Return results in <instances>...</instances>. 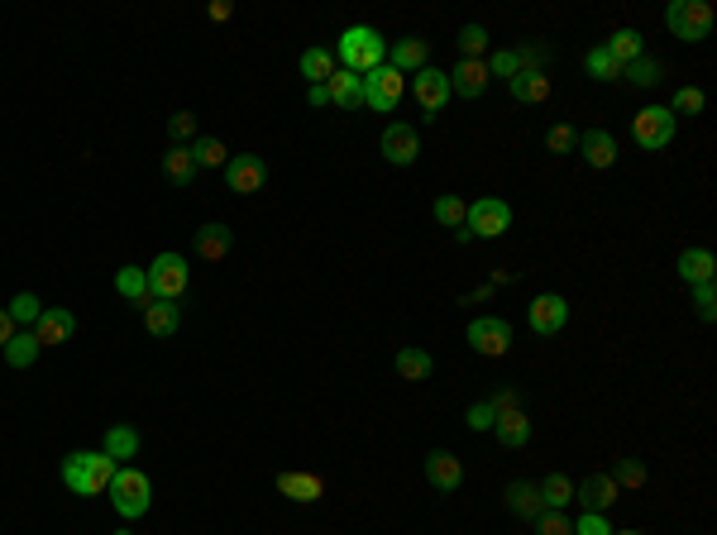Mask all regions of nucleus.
<instances>
[{"label": "nucleus", "instance_id": "1", "mask_svg": "<svg viewBox=\"0 0 717 535\" xmlns=\"http://www.w3.org/2000/svg\"><path fill=\"white\" fill-rule=\"evenodd\" d=\"M335 63L345 67V72H354V77H369L373 67L388 63V39L378 29H369V24H354L335 43Z\"/></svg>", "mask_w": 717, "mask_h": 535}, {"label": "nucleus", "instance_id": "2", "mask_svg": "<svg viewBox=\"0 0 717 535\" xmlns=\"http://www.w3.org/2000/svg\"><path fill=\"white\" fill-rule=\"evenodd\" d=\"M115 478V459L106 450H77L63 459V483L77 497H101Z\"/></svg>", "mask_w": 717, "mask_h": 535}, {"label": "nucleus", "instance_id": "3", "mask_svg": "<svg viewBox=\"0 0 717 535\" xmlns=\"http://www.w3.org/2000/svg\"><path fill=\"white\" fill-rule=\"evenodd\" d=\"M110 502H115V512L125 516V521H139V516L153 507V478L144 469H115V478H110Z\"/></svg>", "mask_w": 717, "mask_h": 535}, {"label": "nucleus", "instance_id": "4", "mask_svg": "<svg viewBox=\"0 0 717 535\" xmlns=\"http://www.w3.org/2000/svg\"><path fill=\"white\" fill-rule=\"evenodd\" d=\"M665 24H670L674 39L703 43L708 34H713V5H708V0H670V10H665Z\"/></svg>", "mask_w": 717, "mask_h": 535}, {"label": "nucleus", "instance_id": "5", "mask_svg": "<svg viewBox=\"0 0 717 535\" xmlns=\"http://www.w3.org/2000/svg\"><path fill=\"white\" fill-rule=\"evenodd\" d=\"M144 278H149L153 301H177L182 292H187V282H192V268H187V258L182 254H158L153 258V268H144Z\"/></svg>", "mask_w": 717, "mask_h": 535}, {"label": "nucleus", "instance_id": "6", "mask_svg": "<svg viewBox=\"0 0 717 535\" xmlns=\"http://www.w3.org/2000/svg\"><path fill=\"white\" fill-rule=\"evenodd\" d=\"M464 230L474 239H498L512 230V206L498 201V196H478L469 201V215H464Z\"/></svg>", "mask_w": 717, "mask_h": 535}, {"label": "nucleus", "instance_id": "7", "mask_svg": "<svg viewBox=\"0 0 717 535\" xmlns=\"http://www.w3.org/2000/svg\"><path fill=\"white\" fill-rule=\"evenodd\" d=\"M631 139L641 144L646 153H660L665 144L674 139V115H670V106H646V110H636L631 115Z\"/></svg>", "mask_w": 717, "mask_h": 535}, {"label": "nucleus", "instance_id": "8", "mask_svg": "<svg viewBox=\"0 0 717 535\" xmlns=\"http://www.w3.org/2000/svg\"><path fill=\"white\" fill-rule=\"evenodd\" d=\"M402 86H407V77L397 72V67H373L369 77H364V106L378 110V115H392L397 110V101H402Z\"/></svg>", "mask_w": 717, "mask_h": 535}, {"label": "nucleus", "instance_id": "9", "mask_svg": "<svg viewBox=\"0 0 717 535\" xmlns=\"http://www.w3.org/2000/svg\"><path fill=\"white\" fill-rule=\"evenodd\" d=\"M464 340L474 344L483 359H502V354L512 349V325L502 321V316H478V321H469Z\"/></svg>", "mask_w": 717, "mask_h": 535}, {"label": "nucleus", "instance_id": "10", "mask_svg": "<svg viewBox=\"0 0 717 535\" xmlns=\"http://www.w3.org/2000/svg\"><path fill=\"white\" fill-rule=\"evenodd\" d=\"M493 411H498V421H493L498 440L507 445V450H522L526 440H531V421H526V411L517 407V397H512V392L493 397Z\"/></svg>", "mask_w": 717, "mask_h": 535}, {"label": "nucleus", "instance_id": "11", "mask_svg": "<svg viewBox=\"0 0 717 535\" xmlns=\"http://www.w3.org/2000/svg\"><path fill=\"white\" fill-rule=\"evenodd\" d=\"M412 91H416V106L426 110V120H435L440 110L450 106V77H445L440 67H431V63L412 77Z\"/></svg>", "mask_w": 717, "mask_h": 535}, {"label": "nucleus", "instance_id": "12", "mask_svg": "<svg viewBox=\"0 0 717 535\" xmlns=\"http://www.w3.org/2000/svg\"><path fill=\"white\" fill-rule=\"evenodd\" d=\"M225 182H230V192L254 196V192H263V182H268V163H263L259 153H235V158L225 163Z\"/></svg>", "mask_w": 717, "mask_h": 535}, {"label": "nucleus", "instance_id": "13", "mask_svg": "<svg viewBox=\"0 0 717 535\" xmlns=\"http://www.w3.org/2000/svg\"><path fill=\"white\" fill-rule=\"evenodd\" d=\"M526 321H531L536 335H560L569 321V301L560 297V292H541V297L526 306Z\"/></svg>", "mask_w": 717, "mask_h": 535}, {"label": "nucleus", "instance_id": "14", "mask_svg": "<svg viewBox=\"0 0 717 535\" xmlns=\"http://www.w3.org/2000/svg\"><path fill=\"white\" fill-rule=\"evenodd\" d=\"M383 158H388L392 168H412L416 153H421V139H416V129L407 125V120H392L388 129H383Z\"/></svg>", "mask_w": 717, "mask_h": 535}, {"label": "nucleus", "instance_id": "15", "mask_svg": "<svg viewBox=\"0 0 717 535\" xmlns=\"http://www.w3.org/2000/svg\"><path fill=\"white\" fill-rule=\"evenodd\" d=\"M426 483H431L435 493H459V483H464V464H459V454H450V450L426 454Z\"/></svg>", "mask_w": 717, "mask_h": 535}, {"label": "nucleus", "instance_id": "16", "mask_svg": "<svg viewBox=\"0 0 717 535\" xmlns=\"http://www.w3.org/2000/svg\"><path fill=\"white\" fill-rule=\"evenodd\" d=\"M450 77V96H464V101H478L483 91H488V63L483 58H459L455 72H445Z\"/></svg>", "mask_w": 717, "mask_h": 535}, {"label": "nucleus", "instance_id": "17", "mask_svg": "<svg viewBox=\"0 0 717 535\" xmlns=\"http://www.w3.org/2000/svg\"><path fill=\"white\" fill-rule=\"evenodd\" d=\"M72 335H77V316L63 311V306H44V316L34 321V340H39V349H44V344H67Z\"/></svg>", "mask_w": 717, "mask_h": 535}, {"label": "nucleus", "instance_id": "18", "mask_svg": "<svg viewBox=\"0 0 717 535\" xmlns=\"http://www.w3.org/2000/svg\"><path fill=\"white\" fill-rule=\"evenodd\" d=\"M574 497L584 502V512H608L612 502H617V483H612V473H588L584 483L574 488Z\"/></svg>", "mask_w": 717, "mask_h": 535}, {"label": "nucleus", "instance_id": "19", "mask_svg": "<svg viewBox=\"0 0 717 535\" xmlns=\"http://www.w3.org/2000/svg\"><path fill=\"white\" fill-rule=\"evenodd\" d=\"M579 153H584L588 168L603 172L617 163V139H612L608 129H584V134H579Z\"/></svg>", "mask_w": 717, "mask_h": 535}, {"label": "nucleus", "instance_id": "20", "mask_svg": "<svg viewBox=\"0 0 717 535\" xmlns=\"http://www.w3.org/2000/svg\"><path fill=\"white\" fill-rule=\"evenodd\" d=\"M326 91H330V106H340V110L364 106V77H354L345 67H335V77L326 82Z\"/></svg>", "mask_w": 717, "mask_h": 535}, {"label": "nucleus", "instance_id": "21", "mask_svg": "<svg viewBox=\"0 0 717 535\" xmlns=\"http://www.w3.org/2000/svg\"><path fill=\"white\" fill-rule=\"evenodd\" d=\"M426 53H431V48H426V39H397L388 48V67H397L402 77H416V72L426 67Z\"/></svg>", "mask_w": 717, "mask_h": 535}, {"label": "nucleus", "instance_id": "22", "mask_svg": "<svg viewBox=\"0 0 717 535\" xmlns=\"http://www.w3.org/2000/svg\"><path fill=\"white\" fill-rule=\"evenodd\" d=\"M278 493L292 497V502H321V493H326V483L316 478V473H278Z\"/></svg>", "mask_w": 717, "mask_h": 535}, {"label": "nucleus", "instance_id": "23", "mask_svg": "<svg viewBox=\"0 0 717 535\" xmlns=\"http://www.w3.org/2000/svg\"><path fill=\"white\" fill-rule=\"evenodd\" d=\"M679 278L689 282V287H698V282H713L717 278L713 249H684V254H679Z\"/></svg>", "mask_w": 717, "mask_h": 535}, {"label": "nucleus", "instance_id": "24", "mask_svg": "<svg viewBox=\"0 0 717 535\" xmlns=\"http://www.w3.org/2000/svg\"><path fill=\"white\" fill-rule=\"evenodd\" d=\"M177 325H182L177 301H149V306H144V330H149V335L168 340V335H177Z\"/></svg>", "mask_w": 717, "mask_h": 535}, {"label": "nucleus", "instance_id": "25", "mask_svg": "<svg viewBox=\"0 0 717 535\" xmlns=\"http://www.w3.org/2000/svg\"><path fill=\"white\" fill-rule=\"evenodd\" d=\"M507 86H512V96H517L522 106H541L545 96H550V77H545V72H536V67H522V72H517Z\"/></svg>", "mask_w": 717, "mask_h": 535}, {"label": "nucleus", "instance_id": "26", "mask_svg": "<svg viewBox=\"0 0 717 535\" xmlns=\"http://www.w3.org/2000/svg\"><path fill=\"white\" fill-rule=\"evenodd\" d=\"M230 244H235V235H230V225H220V220H211V225L196 230V254L211 258V263L230 254Z\"/></svg>", "mask_w": 717, "mask_h": 535}, {"label": "nucleus", "instance_id": "27", "mask_svg": "<svg viewBox=\"0 0 717 535\" xmlns=\"http://www.w3.org/2000/svg\"><path fill=\"white\" fill-rule=\"evenodd\" d=\"M392 364H397V373H402L407 383H426V378H431V368H435V359L426 354V349L407 344V349H397V359H392Z\"/></svg>", "mask_w": 717, "mask_h": 535}, {"label": "nucleus", "instance_id": "28", "mask_svg": "<svg viewBox=\"0 0 717 535\" xmlns=\"http://www.w3.org/2000/svg\"><path fill=\"white\" fill-rule=\"evenodd\" d=\"M603 48H608V58H612L617 67H627V63H636V58H646V43H641V34H636V29H617V34H612Z\"/></svg>", "mask_w": 717, "mask_h": 535}, {"label": "nucleus", "instance_id": "29", "mask_svg": "<svg viewBox=\"0 0 717 535\" xmlns=\"http://www.w3.org/2000/svg\"><path fill=\"white\" fill-rule=\"evenodd\" d=\"M302 77H306V86H326L330 77H335V53H330V48H306Z\"/></svg>", "mask_w": 717, "mask_h": 535}, {"label": "nucleus", "instance_id": "30", "mask_svg": "<svg viewBox=\"0 0 717 535\" xmlns=\"http://www.w3.org/2000/svg\"><path fill=\"white\" fill-rule=\"evenodd\" d=\"M163 172L173 177L177 187H192V177H196V158H192V144H173V149L163 153Z\"/></svg>", "mask_w": 717, "mask_h": 535}, {"label": "nucleus", "instance_id": "31", "mask_svg": "<svg viewBox=\"0 0 717 535\" xmlns=\"http://www.w3.org/2000/svg\"><path fill=\"white\" fill-rule=\"evenodd\" d=\"M541 507L545 512H565L569 502H574V483H569L565 473H550V478H541Z\"/></svg>", "mask_w": 717, "mask_h": 535}, {"label": "nucleus", "instance_id": "32", "mask_svg": "<svg viewBox=\"0 0 717 535\" xmlns=\"http://www.w3.org/2000/svg\"><path fill=\"white\" fill-rule=\"evenodd\" d=\"M115 287H120V297L130 301V306H139V311H144V306H149V278H144V268H120V273H115Z\"/></svg>", "mask_w": 717, "mask_h": 535}, {"label": "nucleus", "instance_id": "33", "mask_svg": "<svg viewBox=\"0 0 717 535\" xmlns=\"http://www.w3.org/2000/svg\"><path fill=\"white\" fill-rule=\"evenodd\" d=\"M507 502H512V512L526 516V521H536V516L545 512V507H541V493H536V483H512V488H507Z\"/></svg>", "mask_w": 717, "mask_h": 535}, {"label": "nucleus", "instance_id": "34", "mask_svg": "<svg viewBox=\"0 0 717 535\" xmlns=\"http://www.w3.org/2000/svg\"><path fill=\"white\" fill-rule=\"evenodd\" d=\"M0 354H5V364H10V368H29L34 359H39V340H34V330H29V335H20V330H15V340L5 344Z\"/></svg>", "mask_w": 717, "mask_h": 535}, {"label": "nucleus", "instance_id": "35", "mask_svg": "<svg viewBox=\"0 0 717 535\" xmlns=\"http://www.w3.org/2000/svg\"><path fill=\"white\" fill-rule=\"evenodd\" d=\"M106 454L110 459H134V454H139V430L134 426H110L106 430Z\"/></svg>", "mask_w": 717, "mask_h": 535}, {"label": "nucleus", "instance_id": "36", "mask_svg": "<svg viewBox=\"0 0 717 535\" xmlns=\"http://www.w3.org/2000/svg\"><path fill=\"white\" fill-rule=\"evenodd\" d=\"M584 72L593 77V82H617V77H622V67H617V63L608 58V48H603V43L584 53Z\"/></svg>", "mask_w": 717, "mask_h": 535}, {"label": "nucleus", "instance_id": "37", "mask_svg": "<svg viewBox=\"0 0 717 535\" xmlns=\"http://www.w3.org/2000/svg\"><path fill=\"white\" fill-rule=\"evenodd\" d=\"M192 158H196V172H201V168H225V163H230V153H225V144H220V139H196Z\"/></svg>", "mask_w": 717, "mask_h": 535}, {"label": "nucleus", "instance_id": "38", "mask_svg": "<svg viewBox=\"0 0 717 535\" xmlns=\"http://www.w3.org/2000/svg\"><path fill=\"white\" fill-rule=\"evenodd\" d=\"M464 215H469V206H464L459 196H435V220H440L445 230H464Z\"/></svg>", "mask_w": 717, "mask_h": 535}, {"label": "nucleus", "instance_id": "39", "mask_svg": "<svg viewBox=\"0 0 717 535\" xmlns=\"http://www.w3.org/2000/svg\"><path fill=\"white\" fill-rule=\"evenodd\" d=\"M5 311H10V321H15V325H34L39 316H44V301L34 297V292H20V297L10 301Z\"/></svg>", "mask_w": 717, "mask_h": 535}, {"label": "nucleus", "instance_id": "40", "mask_svg": "<svg viewBox=\"0 0 717 535\" xmlns=\"http://www.w3.org/2000/svg\"><path fill=\"white\" fill-rule=\"evenodd\" d=\"M483 48H488V29L483 24H464L459 29V58H483Z\"/></svg>", "mask_w": 717, "mask_h": 535}, {"label": "nucleus", "instance_id": "41", "mask_svg": "<svg viewBox=\"0 0 717 535\" xmlns=\"http://www.w3.org/2000/svg\"><path fill=\"white\" fill-rule=\"evenodd\" d=\"M622 77H627L631 86H655L660 82V63H655V58H636V63L622 67Z\"/></svg>", "mask_w": 717, "mask_h": 535}, {"label": "nucleus", "instance_id": "42", "mask_svg": "<svg viewBox=\"0 0 717 535\" xmlns=\"http://www.w3.org/2000/svg\"><path fill=\"white\" fill-rule=\"evenodd\" d=\"M522 72V58L512 53V48H498L493 58H488V77H502V82H512Z\"/></svg>", "mask_w": 717, "mask_h": 535}, {"label": "nucleus", "instance_id": "43", "mask_svg": "<svg viewBox=\"0 0 717 535\" xmlns=\"http://www.w3.org/2000/svg\"><path fill=\"white\" fill-rule=\"evenodd\" d=\"M698 110H703V91H698V86H679L670 115H698Z\"/></svg>", "mask_w": 717, "mask_h": 535}, {"label": "nucleus", "instance_id": "44", "mask_svg": "<svg viewBox=\"0 0 717 535\" xmlns=\"http://www.w3.org/2000/svg\"><path fill=\"white\" fill-rule=\"evenodd\" d=\"M536 535H574V521L565 512H541L536 516Z\"/></svg>", "mask_w": 717, "mask_h": 535}, {"label": "nucleus", "instance_id": "45", "mask_svg": "<svg viewBox=\"0 0 717 535\" xmlns=\"http://www.w3.org/2000/svg\"><path fill=\"white\" fill-rule=\"evenodd\" d=\"M612 483H617V488H641V483H646V469H641L636 459H622L617 473H612Z\"/></svg>", "mask_w": 717, "mask_h": 535}, {"label": "nucleus", "instance_id": "46", "mask_svg": "<svg viewBox=\"0 0 717 535\" xmlns=\"http://www.w3.org/2000/svg\"><path fill=\"white\" fill-rule=\"evenodd\" d=\"M574 535H612V526H608V516L584 512L579 521H574Z\"/></svg>", "mask_w": 717, "mask_h": 535}, {"label": "nucleus", "instance_id": "47", "mask_svg": "<svg viewBox=\"0 0 717 535\" xmlns=\"http://www.w3.org/2000/svg\"><path fill=\"white\" fill-rule=\"evenodd\" d=\"M694 301H698V316H703V321H713V316H717V292H713V282H698V287H694Z\"/></svg>", "mask_w": 717, "mask_h": 535}, {"label": "nucleus", "instance_id": "48", "mask_svg": "<svg viewBox=\"0 0 717 535\" xmlns=\"http://www.w3.org/2000/svg\"><path fill=\"white\" fill-rule=\"evenodd\" d=\"M545 144H550V153H569L574 144H579V139H574V129H569V125H555V129H550V139H545Z\"/></svg>", "mask_w": 717, "mask_h": 535}, {"label": "nucleus", "instance_id": "49", "mask_svg": "<svg viewBox=\"0 0 717 535\" xmlns=\"http://www.w3.org/2000/svg\"><path fill=\"white\" fill-rule=\"evenodd\" d=\"M168 129H173L177 144H187V139H192V129H196V115H192V110H177L173 125H168Z\"/></svg>", "mask_w": 717, "mask_h": 535}, {"label": "nucleus", "instance_id": "50", "mask_svg": "<svg viewBox=\"0 0 717 535\" xmlns=\"http://www.w3.org/2000/svg\"><path fill=\"white\" fill-rule=\"evenodd\" d=\"M493 421H498L493 402H478V407H469V426H474V430H493Z\"/></svg>", "mask_w": 717, "mask_h": 535}, {"label": "nucleus", "instance_id": "51", "mask_svg": "<svg viewBox=\"0 0 717 535\" xmlns=\"http://www.w3.org/2000/svg\"><path fill=\"white\" fill-rule=\"evenodd\" d=\"M306 101H311L316 110H326L330 106V91H326V86H306Z\"/></svg>", "mask_w": 717, "mask_h": 535}, {"label": "nucleus", "instance_id": "52", "mask_svg": "<svg viewBox=\"0 0 717 535\" xmlns=\"http://www.w3.org/2000/svg\"><path fill=\"white\" fill-rule=\"evenodd\" d=\"M10 340H15V321H10V311L0 306V349H5Z\"/></svg>", "mask_w": 717, "mask_h": 535}, {"label": "nucleus", "instance_id": "53", "mask_svg": "<svg viewBox=\"0 0 717 535\" xmlns=\"http://www.w3.org/2000/svg\"><path fill=\"white\" fill-rule=\"evenodd\" d=\"M612 535H641V531H612Z\"/></svg>", "mask_w": 717, "mask_h": 535}, {"label": "nucleus", "instance_id": "54", "mask_svg": "<svg viewBox=\"0 0 717 535\" xmlns=\"http://www.w3.org/2000/svg\"><path fill=\"white\" fill-rule=\"evenodd\" d=\"M115 535H134V531H115Z\"/></svg>", "mask_w": 717, "mask_h": 535}]
</instances>
